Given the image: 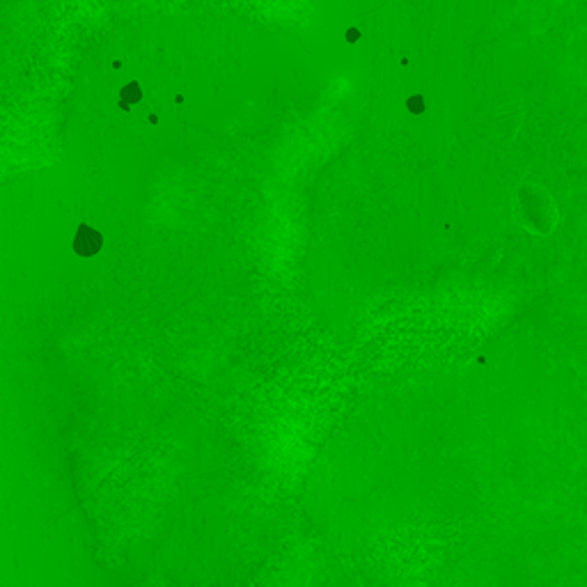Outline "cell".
Masks as SVG:
<instances>
[{"instance_id":"cell-1","label":"cell","mask_w":587,"mask_h":587,"mask_svg":"<svg viewBox=\"0 0 587 587\" xmlns=\"http://www.w3.org/2000/svg\"><path fill=\"white\" fill-rule=\"evenodd\" d=\"M101 245H104V237L99 235L97 230H92L90 225H81V228H78L76 239H73V250H76V255L92 257L101 250Z\"/></svg>"},{"instance_id":"cell-2","label":"cell","mask_w":587,"mask_h":587,"mask_svg":"<svg viewBox=\"0 0 587 587\" xmlns=\"http://www.w3.org/2000/svg\"><path fill=\"white\" fill-rule=\"evenodd\" d=\"M143 99V92H140V85L138 83H129L126 88L122 90V101L126 104H136Z\"/></svg>"},{"instance_id":"cell-3","label":"cell","mask_w":587,"mask_h":587,"mask_svg":"<svg viewBox=\"0 0 587 587\" xmlns=\"http://www.w3.org/2000/svg\"><path fill=\"white\" fill-rule=\"evenodd\" d=\"M406 106H409V110L413 112V115H420V112L424 110V99L420 95H416V97H411L409 101H406Z\"/></svg>"},{"instance_id":"cell-4","label":"cell","mask_w":587,"mask_h":587,"mask_svg":"<svg viewBox=\"0 0 587 587\" xmlns=\"http://www.w3.org/2000/svg\"><path fill=\"white\" fill-rule=\"evenodd\" d=\"M358 37H360V32L356 28H351L349 32H346V39H349V42H358Z\"/></svg>"}]
</instances>
